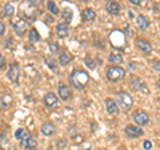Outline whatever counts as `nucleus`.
<instances>
[{
	"instance_id": "nucleus-1",
	"label": "nucleus",
	"mask_w": 160,
	"mask_h": 150,
	"mask_svg": "<svg viewBox=\"0 0 160 150\" xmlns=\"http://www.w3.org/2000/svg\"><path fill=\"white\" fill-rule=\"evenodd\" d=\"M88 81H89L88 73L86 71H82V69H75L71 73V76H69V82H71V85L75 89H79V91L86 88Z\"/></svg>"
},
{
	"instance_id": "nucleus-2",
	"label": "nucleus",
	"mask_w": 160,
	"mask_h": 150,
	"mask_svg": "<svg viewBox=\"0 0 160 150\" xmlns=\"http://www.w3.org/2000/svg\"><path fill=\"white\" fill-rule=\"evenodd\" d=\"M116 100H118V105L126 112L131 110L133 106V98L127 92H119L116 94Z\"/></svg>"
},
{
	"instance_id": "nucleus-3",
	"label": "nucleus",
	"mask_w": 160,
	"mask_h": 150,
	"mask_svg": "<svg viewBox=\"0 0 160 150\" xmlns=\"http://www.w3.org/2000/svg\"><path fill=\"white\" fill-rule=\"evenodd\" d=\"M124 76H126V71L120 67H109L107 69V78L112 82L122 81Z\"/></svg>"
},
{
	"instance_id": "nucleus-4",
	"label": "nucleus",
	"mask_w": 160,
	"mask_h": 150,
	"mask_svg": "<svg viewBox=\"0 0 160 150\" xmlns=\"http://www.w3.org/2000/svg\"><path fill=\"white\" fill-rule=\"evenodd\" d=\"M109 39H111V44L115 48L122 49L126 47V35L122 31H113L111 33V36H109Z\"/></svg>"
},
{
	"instance_id": "nucleus-5",
	"label": "nucleus",
	"mask_w": 160,
	"mask_h": 150,
	"mask_svg": "<svg viewBox=\"0 0 160 150\" xmlns=\"http://www.w3.org/2000/svg\"><path fill=\"white\" fill-rule=\"evenodd\" d=\"M12 28H13V31L15 33L18 35V36H24L27 32V28H28V21H26L24 19H18L16 21H13L12 23Z\"/></svg>"
},
{
	"instance_id": "nucleus-6",
	"label": "nucleus",
	"mask_w": 160,
	"mask_h": 150,
	"mask_svg": "<svg viewBox=\"0 0 160 150\" xmlns=\"http://www.w3.org/2000/svg\"><path fill=\"white\" fill-rule=\"evenodd\" d=\"M124 132H126L127 136L131 137V138H136V137H140L144 134V130L139 126V125H127L126 129H124Z\"/></svg>"
},
{
	"instance_id": "nucleus-7",
	"label": "nucleus",
	"mask_w": 160,
	"mask_h": 150,
	"mask_svg": "<svg viewBox=\"0 0 160 150\" xmlns=\"http://www.w3.org/2000/svg\"><path fill=\"white\" fill-rule=\"evenodd\" d=\"M133 121L136 125H139V126H144V125H147L148 121H149V117H148V114L146 112H143V110H136L133 113Z\"/></svg>"
},
{
	"instance_id": "nucleus-8",
	"label": "nucleus",
	"mask_w": 160,
	"mask_h": 150,
	"mask_svg": "<svg viewBox=\"0 0 160 150\" xmlns=\"http://www.w3.org/2000/svg\"><path fill=\"white\" fill-rule=\"evenodd\" d=\"M44 105H46L48 109H55V108H58V105H59V98H58V96H56L55 93H52V92L47 93L46 96H44Z\"/></svg>"
},
{
	"instance_id": "nucleus-9",
	"label": "nucleus",
	"mask_w": 160,
	"mask_h": 150,
	"mask_svg": "<svg viewBox=\"0 0 160 150\" xmlns=\"http://www.w3.org/2000/svg\"><path fill=\"white\" fill-rule=\"evenodd\" d=\"M8 78L11 80L13 84H18L19 82V76H20V68H19V64L13 63L11 64V67L8 69V73H7Z\"/></svg>"
},
{
	"instance_id": "nucleus-10",
	"label": "nucleus",
	"mask_w": 160,
	"mask_h": 150,
	"mask_svg": "<svg viewBox=\"0 0 160 150\" xmlns=\"http://www.w3.org/2000/svg\"><path fill=\"white\" fill-rule=\"evenodd\" d=\"M20 146H22L24 150H35L38 148V141L31 136L29 138L22 139V141H20Z\"/></svg>"
},
{
	"instance_id": "nucleus-11",
	"label": "nucleus",
	"mask_w": 160,
	"mask_h": 150,
	"mask_svg": "<svg viewBox=\"0 0 160 150\" xmlns=\"http://www.w3.org/2000/svg\"><path fill=\"white\" fill-rule=\"evenodd\" d=\"M131 84H132V88L135 89V91H139V92H142V93H149L146 82H143L140 78H138V77L132 78V82Z\"/></svg>"
},
{
	"instance_id": "nucleus-12",
	"label": "nucleus",
	"mask_w": 160,
	"mask_h": 150,
	"mask_svg": "<svg viewBox=\"0 0 160 150\" xmlns=\"http://www.w3.org/2000/svg\"><path fill=\"white\" fill-rule=\"evenodd\" d=\"M40 130H42V133L44 134V136L51 137L56 133V128H55V125L51 124V122H44L42 125V128H40Z\"/></svg>"
},
{
	"instance_id": "nucleus-13",
	"label": "nucleus",
	"mask_w": 160,
	"mask_h": 150,
	"mask_svg": "<svg viewBox=\"0 0 160 150\" xmlns=\"http://www.w3.org/2000/svg\"><path fill=\"white\" fill-rule=\"evenodd\" d=\"M106 8H107L108 13H111V15H118L120 12V4L116 0H108L106 4Z\"/></svg>"
},
{
	"instance_id": "nucleus-14",
	"label": "nucleus",
	"mask_w": 160,
	"mask_h": 150,
	"mask_svg": "<svg viewBox=\"0 0 160 150\" xmlns=\"http://www.w3.org/2000/svg\"><path fill=\"white\" fill-rule=\"evenodd\" d=\"M59 97L63 100V101H67V100H69V97H71V91H69V88L67 87V85L64 84H59Z\"/></svg>"
},
{
	"instance_id": "nucleus-15",
	"label": "nucleus",
	"mask_w": 160,
	"mask_h": 150,
	"mask_svg": "<svg viewBox=\"0 0 160 150\" xmlns=\"http://www.w3.org/2000/svg\"><path fill=\"white\" fill-rule=\"evenodd\" d=\"M106 109L109 114H118L119 113V106L118 102L113 101L112 98H107L106 100Z\"/></svg>"
},
{
	"instance_id": "nucleus-16",
	"label": "nucleus",
	"mask_w": 160,
	"mask_h": 150,
	"mask_svg": "<svg viewBox=\"0 0 160 150\" xmlns=\"http://www.w3.org/2000/svg\"><path fill=\"white\" fill-rule=\"evenodd\" d=\"M136 45H138V48L140 49V51L144 52V53H151V52H152L151 44H149L148 41H146V40L138 39V40H136Z\"/></svg>"
},
{
	"instance_id": "nucleus-17",
	"label": "nucleus",
	"mask_w": 160,
	"mask_h": 150,
	"mask_svg": "<svg viewBox=\"0 0 160 150\" xmlns=\"http://www.w3.org/2000/svg\"><path fill=\"white\" fill-rule=\"evenodd\" d=\"M136 26L139 27V29H142V31L147 29L149 27V20H148V17L144 16V15H139V16L136 17Z\"/></svg>"
},
{
	"instance_id": "nucleus-18",
	"label": "nucleus",
	"mask_w": 160,
	"mask_h": 150,
	"mask_svg": "<svg viewBox=\"0 0 160 150\" xmlns=\"http://www.w3.org/2000/svg\"><path fill=\"white\" fill-rule=\"evenodd\" d=\"M82 17H83L84 21L89 23V21H93V20H95V17H96V13H95L93 9L86 8V9H83V12H82Z\"/></svg>"
},
{
	"instance_id": "nucleus-19",
	"label": "nucleus",
	"mask_w": 160,
	"mask_h": 150,
	"mask_svg": "<svg viewBox=\"0 0 160 150\" xmlns=\"http://www.w3.org/2000/svg\"><path fill=\"white\" fill-rule=\"evenodd\" d=\"M69 32V26L68 23H60L59 26L56 27V33L59 37H66Z\"/></svg>"
},
{
	"instance_id": "nucleus-20",
	"label": "nucleus",
	"mask_w": 160,
	"mask_h": 150,
	"mask_svg": "<svg viewBox=\"0 0 160 150\" xmlns=\"http://www.w3.org/2000/svg\"><path fill=\"white\" fill-rule=\"evenodd\" d=\"M72 60H73L72 54H69L68 52H63V53H60V56H59V63H60V65L62 67L68 65Z\"/></svg>"
},
{
	"instance_id": "nucleus-21",
	"label": "nucleus",
	"mask_w": 160,
	"mask_h": 150,
	"mask_svg": "<svg viewBox=\"0 0 160 150\" xmlns=\"http://www.w3.org/2000/svg\"><path fill=\"white\" fill-rule=\"evenodd\" d=\"M108 61L111 64H122L123 63V56L120 53H111L108 57Z\"/></svg>"
},
{
	"instance_id": "nucleus-22",
	"label": "nucleus",
	"mask_w": 160,
	"mask_h": 150,
	"mask_svg": "<svg viewBox=\"0 0 160 150\" xmlns=\"http://www.w3.org/2000/svg\"><path fill=\"white\" fill-rule=\"evenodd\" d=\"M28 39H29V41H32V43H38V41H40V35H39V32L36 31V29L32 28L31 32H29V35H28Z\"/></svg>"
},
{
	"instance_id": "nucleus-23",
	"label": "nucleus",
	"mask_w": 160,
	"mask_h": 150,
	"mask_svg": "<svg viewBox=\"0 0 160 150\" xmlns=\"http://www.w3.org/2000/svg\"><path fill=\"white\" fill-rule=\"evenodd\" d=\"M47 8H48V11L51 12L52 15H58L59 13V8H58L56 4H55L53 0H49V2L47 3Z\"/></svg>"
},
{
	"instance_id": "nucleus-24",
	"label": "nucleus",
	"mask_w": 160,
	"mask_h": 150,
	"mask_svg": "<svg viewBox=\"0 0 160 150\" xmlns=\"http://www.w3.org/2000/svg\"><path fill=\"white\" fill-rule=\"evenodd\" d=\"M15 12V8L12 4H6V7H4V16H7V17H11L12 15Z\"/></svg>"
},
{
	"instance_id": "nucleus-25",
	"label": "nucleus",
	"mask_w": 160,
	"mask_h": 150,
	"mask_svg": "<svg viewBox=\"0 0 160 150\" xmlns=\"http://www.w3.org/2000/svg\"><path fill=\"white\" fill-rule=\"evenodd\" d=\"M72 11H71V9H64V11H63V17H64V20H66V21L67 23H71V20H72Z\"/></svg>"
},
{
	"instance_id": "nucleus-26",
	"label": "nucleus",
	"mask_w": 160,
	"mask_h": 150,
	"mask_svg": "<svg viewBox=\"0 0 160 150\" xmlns=\"http://www.w3.org/2000/svg\"><path fill=\"white\" fill-rule=\"evenodd\" d=\"M48 48H49V52L51 53H59V51H60V47L56 43H49V45H48Z\"/></svg>"
},
{
	"instance_id": "nucleus-27",
	"label": "nucleus",
	"mask_w": 160,
	"mask_h": 150,
	"mask_svg": "<svg viewBox=\"0 0 160 150\" xmlns=\"http://www.w3.org/2000/svg\"><path fill=\"white\" fill-rule=\"evenodd\" d=\"M24 133H26V130H24V129H18L16 132H15V138L16 139H22L23 138V136H24Z\"/></svg>"
},
{
	"instance_id": "nucleus-28",
	"label": "nucleus",
	"mask_w": 160,
	"mask_h": 150,
	"mask_svg": "<svg viewBox=\"0 0 160 150\" xmlns=\"http://www.w3.org/2000/svg\"><path fill=\"white\" fill-rule=\"evenodd\" d=\"M46 63H47V65H48L49 68L53 69V71L56 69V61H55L53 59H47V60H46Z\"/></svg>"
},
{
	"instance_id": "nucleus-29",
	"label": "nucleus",
	"mask_w": 160,
	"mask_h": 150,
	"mask_svg": "<svg viewBox=\"0 0 160 150\" xmlns=\"http://www.w3.org/2000/svg\"><path fill=\"white\" fill-rule=\"evenodd\" d=\"M143 148H144V150H152V142L146 139L144 143H143Z\"/></svg>"
},
{
	"instance_id": "nucleus-30",
	"label": "nucleus",
	"mask_w": 160,
	"mask_h": 150,
	"mask_svg": "<svg viewBox=\"0 0 160 150\" xmlns=\"http://www.w3.org/2000/svg\"><path fill=\"white\" fill-rule=\"evenodd\" d=\"M144 2H146V0H129V3L133 4V6H142Z\"/></svg>"
},
{
	"instance_id": "nucleus-31",
	"label": "nucleus",
	"mask_w": 160,
	"mask_h": 150,
	"mask_svg": "<svg viewBox=\"0 0 160 150\" xmlns=\"http://www.w3.org/2000/svg\"><path fill=\"white\" fill-rule=\"evenodd\" d=\"M153 69L155 71H158V72H160V60H155L153 61Z\"/></svg>"
},
{
	"instance_id": "nucleus-32",
	"label": "nucleus",
	"mask_w": 160,
	"mask_h": 150,
	"mask_svg": "<svg viewBox=\"0 0 160 150\" xmlns=\"http://www.w3.org/2000/svg\"><path fill=\"white\" fill-rule=\"evenodd\" d=\"M4 32H6V26H4V24L0 21V36H3Z\"/></svg>"
},
{
	"instance_id": "nucleus-33",
	"label": "nucleus",
	"mask_w": 160,
	"mask_h": 150,
	"mask_svg": "<svg viewBox=\"0 0 160 150\" xmlns=\"http://www.w3.org/2000/svg\"><path fill=\"white\" fill-rule=\"evenodd\" d=\"M4 108H7V104L4 102V98L0 96V109H4Z\"/></svg>"
},
{
	"instance_id": "nucleus-34",
	"label": "nucleus",
	"mask_w": 160,
	"mask_h": 150,
	"mask_svg": "<svg viewBox=\"0 0 160 150\" xmlns=\"http://www.w3.org/2000/svg\"><path fill=\"white\" fill-rule=\"evenodd\" d=\"M4 67V57L2 56V53H0V68Z\"/></svg>"
},
{
	"instance_id": "nucleus-35",
	"label": "nucleus",
	"mask_w": 160,
	"mask_h": 150,
	"mask_svg": "<svg viewBox=\"0 0 160 150\" xmlns=\"http://www.w3.org/2000/svg\"><path fill=\"white\" fill-rule=\"evenodd\" d=\"M46 20H47V23H53V21H55L52 16H47V17H46Z\"/></svg>"
},
{
	"instance_id": "nucleus-36",
	"label": "nucleus",
	"mask_w": 160,
	"mask_h": 150,
	"mask_svg": "<svg viewBox=\"0 0 160 150\" xmlns=\"http://www.w3.org/2000/svg\"><path fill=\"white\" fill-rule=\"evenodd\" d=\"M28 3H31V4H36L38 3V0H27Z\"/></svg>"
},
{
	"instance_id": "nucleus-37",
	"label": "nucleus",
	"mask_w": 160,
	"mask_h": 150,
	"mask_svg": "<svg viewBox=\"0 0 160 150\" xmlns=\"http://www.w3.org/2000/svg\"><path fill=\"white\" fill-rule=\"evenodd\" d=\"M156 87H158V88H159V89H160V78H159V80H158V81H156Z\"/></svg>"
},
{
	"instance_id": "nucleus-38",
	"label": "nucleus",
	"mask_w": 160,
	"mask_h": 150,
	"mask_svg": "<svg viewBox=\"0 0 160 150\" xmlns=\"http://www.w3.org/2000/svg\"><path fill=\"white\" fill-rule=\"evenodd\" d=\"M2 11H4V9H2V7H0V16H2V15H4V12H2Z\"/></svg>"
},
{
	"instance_id": "nucleus-39",
	"label": "nucleus",
	"mask_w": 160,
	"mask_h": 150,
	"mask_svg": "<svg viewBox=\"0 0 160 150\" xmlns=\"http://www.w3.org/2000/svg\"><path fill=\"white\" fill-rule=\"evenodd\" d=\"M9 150H15V148H9Z\"/></svg>"
},
{
	"instance_id": "nucleus-40",
	"label": "nucleus",
	"mask_w": 160,
	"mask_h": 150,
	"mask_svg": "<svg viewBox=\"0 0 160 150\" xmlns=\"http://www.w3.org/2000/svg\"><path fill=\"white\" fill-rule=\"evenodd\" d=\"M0 150H4V149H2V148H0Z\"/></svg>"
}]
</instances>
